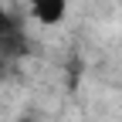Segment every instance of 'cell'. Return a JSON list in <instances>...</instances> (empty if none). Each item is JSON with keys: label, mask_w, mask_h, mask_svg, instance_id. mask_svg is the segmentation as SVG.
I'll list each match as a JSON object with an SVG mask.
<instances>
[{"label": "cell", "mask_w": 122, "mask_h": 122, "mask_svg": "<svg viewBox=\"0 0 122 122\" xmlns=\"http://www.w3.org/2000/svg\"><path fill=\"white\" fill-rule=\"evenodd\" d=\"M10 30H14L10 14H7V7H4V4H0V37H4V34H10Z\"/></svg>", "instance_id": "7a4b0ae2"}, {"label": "cell", "mask_w": 122, "mask_h": 122, "mask_svg": "<svg viewBox=\"0 0 122 122\" xmlns=\"http://www.w3.org/2000/svg\"><path fill=\"white\" fill-rule=\"evenodd\" d=\"M17 122H37V119H34V115H20Z\"/></svg>", "instance_id": "3957f363"}, {"label": "cell", "mask_w": 122, "mask_h": 122, "mask_svg": "<svg viewBox=\"0 0 122 122\" xmlns=\"http://www.w3.org/2000/svg\"><path fill=\"white\" fill-rule=\"evenodd\" d=\"M27 7H30V14H34L44 27H51V24H61V20H65L68 0H27Z\"/></svg>", "instance_id": "6da1fadb"}]
</instances>
